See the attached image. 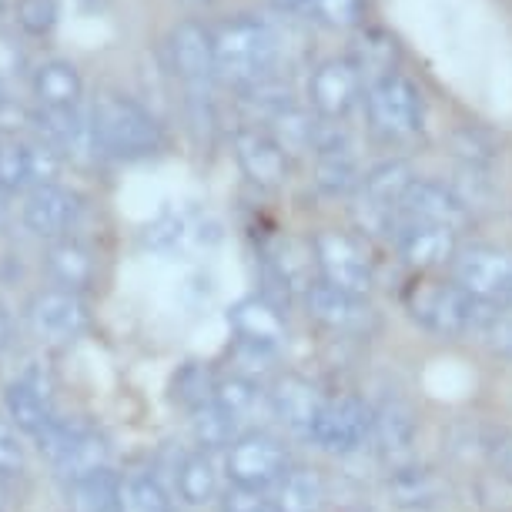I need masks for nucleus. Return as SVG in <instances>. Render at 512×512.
<instances>
[{"label":"nucleus","mask_w":512,"mask_h":512,"mask_svg":"<svg viewBox=\"0 0 512 512\" xmlns=\"http://www.w3.org/2000/svg\"><path fill=\"white\" fill-rule=\"evenodd\" d=\"M34 94L41 98L44 108L71 111L81 108L84 81L71 61H47L34 71Z\"/></svg>","instance_id":"a878e982"},{"label":"nucleus","mask_w":512,"mask_h":512,"mask_svg":"<svg viewBox=\"0 0 512 512\" xmlns=\"http://www.w3.org/2000/svg\"><path fill=\"white\" fill-rule=\"evenodd\" d=\"M88 429H91V425H84V422H77V419H57V415H54V419L47 422L34 439H37V449H41V456L57 462Z\"/></svg>","instance_id":"f704fd0d"},{"label":"nucleus","mask_w":512,"mask_h":512,"mask_svg":"<svg viewBox=\"0 0 512 512\" xmlns=\"http://www.w3.org/2000/svg\"><path fill=\"white\" fill-rule=\"evenodd\" d=\"M121 512H178L171 492L151 472L121 476Z\"/></svg>","instance_id":"c756f323"},{"label":"nucleus","mask_w":512,"mask_h":512,"mask_svg":"<svg viewBox=\"0 0 512 512\" xmlns=\"http://www.w3.org/2000/svg\"><path fill=\"white\" fill-rule=\"evenodd\" d=\"M372 422V402H365L362 395H325L308 442L328 456H359L362 449H372Z\"/></svg>","instance_id":"39448f33"},{"label":"nucleus","mask_w":512,"mask_h":512,"mask_svg":"<svg viewBox=\"0 0 512 512\" xmlns=\"http://www.w3.org/2000/svg\"><path fill=\"white\" fill-rule=\"evenodd\" d=\"M402 305L405 315L422 332L436 338H472V335L482 338L492 312H496V308L486 305L476 295H469L452 278H432V275L415 278L402 292Z\"/></svg>","instance_id":"f257e3e1"},{"label":"nucleus","mask_w":512,"mask_h":512,"mask_svg":"<svg viewBox=\"0 0 512 512\" xmlns=\"http://www.w3.org/2000/svg\"><path fill=\"white\" fill-rule=\"evenodd\" d=\"M449 278L492 308H512V255L496 245H462Z\"/></svg>","instance_id":"1a4fd4ad"},{"label":"nucleus","mask_w":512,"mask_h":512,"mask_svg":"<svg viewBox=\"0 0 512 512\" xmlns=\"http://www.w3.org/2000/svg\"><path fill=\"white\" fill-rule=\"evenodd\" d=\"M482 342H486L492 352L512 359V308H496V312H492L486 332H482Z\"/></svg>","instance_id":"58836bf2"},{"label":"nucleus","mask_w":512,"mask_h":512,"mask_svg":"<svg viewBox=\"0 0 512 512\" xmlns=\"http://www.w3.org/2000/svg\"><path fill=\"white\" fill-rule=\"evenodd\" d=\"M108 462H111L108 439L98 436L94 429H88L71 449L64 452L61 459L54 462V469H57V476H61L64 482H71V486H74V482H84V479L98 476V472H104V469H111Z\"/></svg>","instance_id":"bb28decb"},{"label":"nucleus","mask_w":512,"mask_h":512,"mask_svg":"<svg viewBox=\"0 0 512 512\" xmlns=\"http://www.w3.org/2000/svg\"><path fill=\"white\" fill-rule=\"evenodd\" d=\"M17 24L34 37L51 34L57 24V0H17Z\"/></svg>","instance_id":"4c0bfd02"},{"label":"nucleus","mask_w":512,"mask_h":512,"mask_svg":"<svg viewBox=\"0 0 512 512\" xmlns=\"http://www.w3.org/2000/svg\"><path fill=\"white\" fill-rule=\"evenodd\" d=\"M272 502L278 506V512H325L328 482L318 469L292 466L272 489Z\"/></svg>","instance_id":"b1692460"},{"label":"nucleus","mask_w":512,"mask_h":512,"mask_svg":"<svg viewBox=\"0 0 512 512\" xmlns=\"http://www.w3.org/2000/svg\"><path fill=\"white\" fill-rule=\"evenodd\" d=\"M392 245L399 251L402 262L419 275H432V272H439V268H449L456 251L462 248L459 231L439 228V225H412V221L395 228Z\"/></svg>","instance_id":"a211bd4d"},{"label":"nucleus","mask_w":512,"mask_h":512,"mask_svg":"<svg viewBox=\"0 0 512 512\" xmlns=\"http://www.w3.org/2000/svg\"><path fill=\"white\" fill-rule=\"evenodd\" d=\"M24 469V446L7 422H0V479L17 476Z\"/></svg>","instance_id":"a19ab883"},{"label":"nucleus","mask_w":512,"mask_h":512,"mask_svg":"<svg viewBox=\"0 0 512 512\" xmlns=\"http://www.w3.org/2000/svg\"><path fill=\"white\" fill-rule=\"evenodd\" d=\"M77 7H81V11H101L104 4H108V0H74Z\"/></svg>","instance_id":"c03bdc74"},{"label":"nucleus","mask_w":512,"mask_h":512,"mask_svg":"<svg viewBox=\"0 0 512 512\" xmlns=\"http://www.w3.org/2000/svg\"><path fill=\"white\" fill-rule=\"evenodd\" d=\"M265 399H268V412H272L275 419L292 432V436L308 442V436H312V429H315L318 412H322L325 395L318 392L305 375L282 372L268 382Z\"/></svg>","instance_id":"dca6fc26"},{"label":"nucleus","mask_w":512,"mask_h":512,"mask_svg":"<svg viewBox=\"0 0 512 512\" xmlns=\"http://www.w3.org/2000/svg\"><path fill=\"white\" fill-rule=\"evenodd\" d=\"M302 305L312 322L335 335H365L375 325V312L365 298L342 292V288L322 282L318 275L302 292Z\"/></svg>","instance_id":"2eb2a0df"},{"label":"nucleus","mask_w":512,"mask_h":512,"mask_svg":"<svg viewBox=\"0 0 512 512\" xmlns=\"http://www.w3.org/2000/svg\"><path fill=\"white\" fill-rule=\"evenodd\" d=\"M191 432H195L198 449L215 452V449H228L238 439V422H231L215 405V399H211L191 412Z\"/></svg>","instance_id":"2f4dec72"},{"label":"nucleus","mask_w":512,"mask_h":512,"mask_svg":"<svg viewBox=\"0 0 512 512\" xmlns=\"http://www.w3.org/2000/svg\"><path fill=\"white\" fill-rule=\"evenodd\" d=\"M171 67L181 77V84L188 88V101L195 111H211V88L218 81V64H215V37L205 24L198 21H181L168 37Z\"/></svg>","instance_id":"0eeeda50"},{"label":"nucleus","mask_w":512,"mask_h":512,"mask_svg":"<svg viewBox=\"0 0 512 512\" xmlns=\"http://www.w3.org/2000/svg\"><path fill=\"white\" fill-rule=\"evenodd\" d=\"M211 399H215V405L228 415L231 422H245L255 415V409L262 402L268 405L265 392L258 389V382L251 379V375H241V372H231V375H225V379H218Z\"/></svg>","instance_id":"c85d7f7f"},{"label":"nucleus","mask_w":512,"mask_h":512,"mask_svg":"<svg viewBox=\"0 0 512 512\" xmlns=\"http://www.w3.org/2000/svg\"><path fill=\"white\" fill-rule=\"evenodd\" d=\"M91 121L101 151L114 154V158L141 161L164 148V131L158 118L141 101H134L121 91H101L94 98Z\"/></svg>","instance_id":"7ed1b4c3"},{"label":"nucleus","mask_w":512,"mask_h":512,"mask_svg":"<svg viewBox=\"0 0 512 512\" xmlns=\"http://www.w3.org/2000/svg\"><path fill=\"white\" fill-rule=\"evenodd\" d=\"M31 185V171H27V144L7 138L0 141V191H14Z\"/></svg>","instance_id":"e433bc0d"},{"label":"nucleus","mask_w":512,"mask_h":512,"mask_svg":"<svg viewBox=\"0 0 512 512\" xmlns=\"http://www.w3.org/2000/svg\"><path fill=\"white\" fill-rule=\"evenodd\" d=\"M0 506H4V489H0Z\"/></svg>","instance_id":"de8ad7c7"},{"label":"nucleus","mask_w":512,"mask_h":512,"mask_svg":"<svg viewBox=\"0 0 512 512\" xmlns=\"http://www.w3.org/2000/svg\"><path fill=\"white\" fill-rule=\"evenodd\" d=\"M0 98H4V88H0Z\"/></svg>","instance_id":"8fccbe9b"},{"label":"nucleus","mask_w":512,"mask_h":512,"mask_svg":"<svg viewBox=\"0 0 512 512\" xmlns=\"http://www.w3.org/2000/svg\"><path fill=\"white\" fill-rule=\"evenodd\" d=\"M395 61H399V47H395V37H389L385 31H365L359 37V44H355V54H352V64L359 67L365 84L392 74Z\"/></svg>","instance_id":"7c9ffc66"},{"label":"nucleus","mask_w":512,"mask_h":512,"mask_svg":"<svg viewBox=\"0 0 512 512\" xmlns=\"http://www.w3.org/2000/svg\"><path fill=\"white\" fill-rule=\"evenodd\" d=\"M231 148H235L238 168L245 171V178L251 185L272 191V188H282L288 181L292 161H288V151L268 131L241 128L235 131V138H231Z\"/></svg>","instance_id":"6ab92c4d"},{"label":"nucleus","mask_w":512,"mask_h":512,"mask_svg":"<svg viewBox=\"0 0 512 512\" xmlns=\"http://www.w3.org/2000/svg\"><path fill=\"white\" fill-rule=\"evenodd\" d=\"M175 492L181 502L188 506H205V502H215L218 496V469L211 452L205 449H188L175 459Z\"/></svg>","instance_id":"393cba45"},{"label":"nucleus","mask_w":512,"mask_h":512,"mask_svg":"<svg viewBox=\"0 0 512 512\" xmlns=\"http://www.w3.org/2000/svg\"><path fill=\"white\" fill-rule=\"evenodd\" d=\"M412 181L415 171L405 161H382L372 171H365L359 198H355V215H359L362 228L392 241L395 218H399L402 198L412 188Z\"/></svg>","instance_id":"6e6552de"},{"label":"nucleus","mask_w":512,"mask_h":512,"mask_svg":"<svg viewBox=\"0 0 512 512\" xmlns=\"http://www.w3.org/2000/svg\"><path fill=\"white\" fill-rule=\"evenodd\" d=\"M77 512H121V476L111 469L71 486Z\"/></svg>","instance_id":"473e14b6"},{"label":"nucleus","mask_w":512,"mask_h":512,"mask_svg":"<svg viewBox=\"0 0 512 512\" xmlns=\"http://www.w3.org/2000/svg\"><path fill=\"white\" fill-rule=\"evenodd\" d=\"M305 17L325 24V27H338V31H349V27H359L365 17V0H308Z\"/></svg>","instance_id":"72a5a7b5"},{"label":"nucleus","mask_w":512,"mask_h":512,"mask_svg":"<svg viewBox=\"0 0 512 512\" xmlns=\"http://www.w3.org/2000/svg\"><path fill=\"white\" fill-rule=\"evenodd\" d=\"M77 218V198L71 191L44 185L34 188L24 201V225L41 238H61Z\"/></svg>","instance_id":"4be33fe9"},{"label":"nucleus","mask_w":512,"mask_h":512,"mask_svg":"<svg viewBox=\"0 0 512 512\" xmlns=\"http://www.w3.org/2000/svg\"><path fill=\"white\" fill-rule=\"evenodd\" d=\"M292 469V456L282 439L272 432H241V436L225 449V472L231 486L268 492L282 482L285 472Z\"/></svg>","instance_id":"423d86ee"},{"label":"nucleus","mask_w":512,"mask_h":512,"mask_svg":"<svg viewBox=\"0 0 512 512\" xmlns=\"http://www.w3.org/2000/svg\"><path fill=\"white\" fill-rule=\"evenodd\" d=\"M11 342V315L0 308V345H7Z\"/></svg>","instance_id":"37998d69"},{"label":"nucleus","mask_w":512,"mask_h":512,"mask_svg":"<svg viewBox=\"0 0 512 512\" xmlns=\"http://www.w3.org/2000/svg\"><path fill=\"white\" fill-rule=\"evenodd\" d=\"M449 452L466 466H482V476L512 482V432L499 425H459L449 436Z\"/></svg>","instance_id":"f3484780"},{"label":"nucleus","mask_w":512,"mask_h":512,"mask_svg":"<svg viewBox=\"0 0 512 512\" xmlns=\"http://www.w3.org/2000/svg\"><path fill=\"white\" fill-rule=\"evenodd\" d=\"M228 325L235 328L238 342L262 345V349H272V352L282 349L285 335H288L282 305H275L272 298H265V295H248L231 305Z\"/></svg>","instance_id":"412c9836"},{"label":"nucleus","mask_w":512,"mask_h":512,"mask_svg":"<svg viewBox=\"0 0 512 512\" xmlns=\"http://www.w3.org/2000/svg\"><path fill=\"white\" fill-rule=\"evenodd\" d=\"M27 322H31V332L41 338V342L71 345L74 338H81L88 332L91 312L81 295L64 292V288H51V292H41L31 298V305H27Z\"/></svg>","instance_id":"ddd939ff"},{"label":"nucleus","mask_w":512,"mask_h":512,"mask_svg":"<svg viewBox=\"0 0 512 512\" xmlns=\"http://www.w3.org/2000/svg\"><path fill=\"white\" fill-rule=\"evenodd\" d=\"M211 37H215L218 81L235 84L241 91L272 81L282 44H278V34L265 21H258V17H231V21L218 24Z\"/></svg>","instance_id":"f03ea898"},{"label":"nucleus","mask_w":512,"mask_h":512,"mask_svg":"<svg viewBox=\"0 0 512 512\" xmlns=\"http://www.w3.org/2000/svg\"><path fill=\"white\" fill-rule=\"evenodd\" d=\"M312 255H315V268H318V278L349 295H359V298H369L372 285H375V268H372V258L359 241L345 231H318L312 238Z\"/></svg>","instance_id":"9d476101"},{"label":"nucleus","mask_w":512,"mask_h":512,"mask_svg":"<svg viewBox=\"0 0 512 512\" xmlns=\"http://www.w3.org/2000/svg\"><path fill=\"white\" fill-rule=\"evenodd\" d=\"M64 154L47 141H31L27 144V171H31V185L34 188H44V185H54L57 175L64 168Z\"/></svg>","instance_id":"c9c22d12"},{"label":"nucleus","mask_w":512,"mask_h":512,"mask_svg":"<svg viewBox=\"0 0 512 512\" xmlns=\"http://www.w3.org/2000/svg\"><path fill=\"white\" fill-rule=\"evenodd\" d=\"M372 452L385 466H402L412 462L415 439H419V419L402 399H382L372 405Z\"/></svg>","instance_id":"aec40b11"},{"label":"nucleus","mask_w":512,"mask_h":512,"mask_svg":"<svg viewBox=\"0 0 512 512\" xmlns=\"http://www.w3.org/2000/svg\"><path fill=\"white\" fill-rule=\"evenodd\" d=\"M47 268H51V275L57 278V285L74 295H81L84 288H91L94 282V255L81 241H71V238L57 241V245L47 251Z\"/></svg>","instance_id":"cd10ccee"},{"label":"nucleus","mask_w":512,"mask_h":512,"mask_svg":"<svg viewBox=\"0 0 512 512\" xmlns=\"http://www.w3.org/2000/svg\"><path fill=\"white\" fill-rule=\"evenodd\" d=\"M4 405H7V415L17 429H24L27 436H37L47 422L54 419L51 412V389L47 382L37 379L34 372H27L24 379H17L14 385H7V395H4Z\"/></svg>","instance_id":"5701e85b"},{"label":"nucleus","mask_w":512,"mask_h":512,"mask_svg":"<svg viewBox=\"0 0 512 512\" xmlns=\"http://www.w3.org/2000/svg\"><path fill=\"white\" fill-rule=\"evenodd\" d=\"M275 11L282 14H305L308 11V0H272Z\"/></svg>","instance_id":"79ce46f5"},{"label":"nucleus","mask_w":512,"mask_h":512,"mask_svg":"<svg viewBox=\"0 0 512 512\" xmlns=\"http://www.w3.org/2000/svg\"><path fill=\"white\" fill-rule=\"evenodd\" d=\"M452 486L439 469L422 462L389 466L382 476V499L399 512H436L449 502Z\"/></svg>","instance_id":"f8f14e48"},{"label":"nucleus","mask_w":512,"mask_h":512,"mask_svg":"<svg viewBox=\"0 0 512 512\" xmlns=\"http://www.w3.org/2000/svg\"><path fill=\"white\" fill-rule=\"evenodd\" d=\"M188 4H208V0H188Z\"/></svg>","instance_id":"a18cd8bd"},{"label":"nucleus","mask_w":512,"mask_h":512,"mask_svg":"<svg viewBox=\"0 0 512 512\" xmlns=\"http://www.w3.org/2000/svg\"><path fill=\"white\" fill-rule=\"evenodd\" d=\"M0 225H4V205H0Z\"/></svg>","instance_id":"49530a36"},{"label":"nucleus","mask_w":512,"mask_h":512,"mask_svg":"<svg viewBox=\"0 0 512 512\" xmlns=\"http://www.w3.org/2000/svg\"><path fill=\"white\" fill-rule=\"evenodd\" d=\"M439 225V228H452L462 235V228L469 225V205L456 195V188L442 185V181L432 178H415L412 188L405 191L399 218H395V228L399 225ZM395 235V231H392Z\"/></svg>","instance_id":"4468645a"},{"label":"nucleus","mask_w":512,"mask_h":512,"mask_svg":"<svg viewBox=\"0 0 512 512\" xmlns=\"http://www.w3.org/2000/svg\"><path fill=\"white\" fill-rule=\"evenodd\" d=\"M0 14H4V0H0Z\"/></svg>","instance_id":"09e8293b"},{"label":"nucleus","mask_w":512,"mask_h":512,"mask_svg":"<svg viewBox=\"0 0 512 512\" xmlns=\"http://www.w3.org/2000/svg\"><path fill=\"white\" fill-rule=\"evenodd\" d=\"M221 512H278V506L265 492L231 486L225 492V499H221Z\"/></svg>","instance_id":"ea45409f"},{"label":"nucleus","mask_w":512,"mask_h":512,"mask_svg":"<svg viewBox=\"0 0 512 512\" xmlns=\"http://www.w3.org/2000/svg\"><path fill=\"white\" fill-rule=\"evenodd\" d=\"M365 101V81L352 57H328L308 77V108L322 121H342Z\"/></svg>","instance_id":"9b49d317"},{"label":"nucleus","mask_w":512,"mask_h":512,"mask_svg":"<svg viewBox=\"0 0 512 512\" xmlns=\"http://www.w3.org/2000/svg\"><path fill=\"white\" fill-rule=\"evenodd\" d=\"M365 114L372 131L385 141H409L425 128L422 91L402 71H392L379 81L365 84Z\"/></svg>","instance_id":"20e7f679"}]
</instances>
